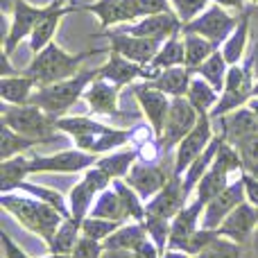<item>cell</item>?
<instances>
[{
  "label": "cell",
  "instance_id": "obj_1",
  "mask_svg": "<svg viewBox=\"0 0 258 258\" xmlns=\"http://www.w3.org/2000/svg\"><path fill=\"white\" fill-rule=\"evenodd\" d=\"M100 52H109V48L104 50H91V52H80V54H71L57 43H48L41 52H36V57L30 61V66L25 68V75L30 80H34L36 89L43 86L57 84V82L71 80L80 73V63L84 59L93 57Z\"/></svg>",
  "mask_w": 258,
  "mask_h": 258
},
{
  "label": "cell",
  "instance_id": "obj_2",
  "mask_svg": "<svg viewBox=\"0 0 258 258\" xmlns=\"http://www.w3.org/2000/svg\"><path fill=\"white\" fill-rule=\"evenodd\" d=\"M0 206L9 215H14L16 222H21L27 231L36 233L45 242L52 240L57 229L66 220L57 209H52L50 204H45V202L36 200L32 195L23 197V195H12V192H3L0 195Z\"/></svg>",
  "mask_w": 258,
  "mask_h": 258
},
{
  "label": "cell",
  "instance_id": "obj_3",
  "mask_svg": "<svg viewBox=\"0 0 258 258\" xmlns=\"http://www.w3.org/2000/svg\"><path fill=\"white\" fill-rule=\"evenodd\" d=\"M98 77H100V68L80 71L75 77H71V80H63V82H57V84L36 89L30 98V104L41 107L52 118H61L63 113L86 93V89H89Z\"/></svg>",
  "mask_w": 258,
  "mask_h": 258
},
{
  "label": "cell",
  "instance_id": "obj_4",
  "mask_svg": "<svg viewBox=\"0 0 258 258\" xmlns=\"http://www.w3.org/2000/svg\"><path fill=\"white\" fill-rule=\"evenodd\" d=\"M3 125L12 127L16 134L36 138L41 143H54V118L48 116L36 104H3Z\"/></svg>",
  "mask_w": 258,
  "mask_h": 258
},
{
  "label": "cell",
  "instance_id": "obj_5",
  "mask_svg": "<svg viewBox=\"0 0 258 258\" xmlns=\"http://www.w3.org/2000/svg\"><path fill=\"white\" fill-rule=\"evenodd\" d=\"M254 98V80H251V66H231L227 75V84L224 91L220 93L218 104L213 107V111L209 113L211 120L227 116V113L236 111V109L245 107L249 100Z\"/></svg>",
  "mask_w": 258,
  "mask_h": 258
},
{
  "label": "cell",
  "instance_id": "obj_6",
  "mask_svg": "<svg viewBox=\"0 0 258 258\" xmlns=\"http://www.w3.org/2000/svg\"><path fill=\"white\" fill-rule=\"evenodd\" d=\"M197 122H200V111L190 104V100L172 98V104H170L168 118H165V125H163V134L156 138L161 150L168 152L172 147H177L195 129Z\"/></svg>",
  "mask_w": 258,
  "mask_h": 258
},
{
  "label": "cell",
  "instance_id": "obj_7",
  "mask_svg": "<svg viewBox=\"0 0 258 258\" xmlns=\"http://www.w3.org/2000/svg\"><path fill=\"white\" fill-rule=\"evenodd\" d=\"M238 21H240V18L231 16V14L227 12V7L213 3L197 18H192L190 23H186V25L181 27V32H192V34H200V36H204V39L213 41L215 45H220L231 36V32L236 30V25H238Z\"/></svg>",
  "mask_w": 258,
  "mask_h": 258
},
{
  "label": "cell",
  "instance_id": "obj_8",
  "mask_svg": "<svg viewBox=\"0 0 258 258\" xmlns=\"http://www.w3.org/2000/svg\"><path fill=\"white\" fill-rule=\"evenodd\" d=\"M109 183H111V179H109L100 168H95L93 165V168L86 170L84 177H82V181L75 183L73 190L68 192V209H71V218L84 222V220L89 218L91 209H93V206H91L93 204V200L102 190H107Z\"/></svg>",
  "mask_w": 258,
  "mask_h": 258
},
{
  "label": "cell",
  "instance_id": "obj_9",
  "mask_svg": "<svg viewBox=\"0 0 258 258\" xmlns=\"http://www.w3.org/2000/svg\"><path fill=\"white\" fill-rule=\"evenodd\" d=\"M100 156L91 154L86 150H61L57 154H43V156H32L30 170L34 172H84V170L93 168L98 163Z\"/></svg>",
  "mask_w": 258,
  "mask_h": 258
},
{
  "label": "cell",
  "instance_id": "obj_10",
  "mask_svg": "<svg viewBox=\"0 0 258 258\" xmlns=\"http://www.w3.org/2000/svg\"><path fill=\"white\" fill-rule=\"evenodd\" d=\"M102 36L109 39V52H118L122 54L129 61L143 63L150 66L154 61L156 52L161 50V41L154 39H145V36H136V34H127V32H109L104 30Z\"/></svg>",
  "mask_w": 258,
  "mask_h": 258
},
{
  "label": "cell",
  "instance_id": "obj_11",
  "mask_svg": "<svg viewBox=\"0 0 258 258\" xmlns=\"http://www.w3.org/2000/svg\"><path fill=\"white\" fill-rule=\"evenodd\" d=\"M211 122L213 120H211L209 113H202L195 129L177 145V152H174V159H172L174 174H177V177H183L186 170L190 168L192 161H195L197 156L209 147V143L213 141V127H211Z\"/></svg>",
  "mask_w": 258,
  "mask_h": 258
},
{
  "label": "cell",
  "instance_id": "obj_12",
  "mask_svg": "<svg viewBox=\"0 0 258 258\" xmlns=\"http://www.w3.org/2000/svg\"><path fill=\"white\" fill-rule=\"evenodd\" d=\"M172 177H174V165L168 168V165L145 161V163H136L132 170H129L125 181L143 197V202H150L156 192L163 190L165 183H168Z\"/></svg>",
  "mask_w": 258,
  "mask_h": 258
},
{
  "label": "cell",
  "instance_id": "obj_13",
  "mask_svg": "<svg viewBox=\"0 0 258 258\" xmlns=\"http://www.w3.org/2000/svg\"><path fill=\"white\" fill-rule=\"evenodd\" d=\"M45 12H48V5H45V7H34V5H30L27 0H16L14 12H12L14 14L12 27H9L7 36H5V48H3L5 57H9V54L18 48V43H21L23 39H30L32 30H34L36 23L45 16Z\"/></svg>",
  "mask_w": 258,
  "mask_h": 258
},
{
  "label": "cell",
  "instance_id": "obj_14",
  "mask_svg": "<svg viewBox=\"0 0 258 258\" xmlns=\"http://www.w3.org/2000/svg\"><path fill=\"white\" fill-rule=\"evenodd\" d=\"M159 68L150 66H143V63H136V61H129L122 54L118 52H109V61L100 68V77L116 86H127L136 80H145V82H152L156 75H159Z\"/></svg>",
  "mask_w": 258,
  "mask_h": 258
},
{
  "label": "cell",
  "instance_id": "obj_15",
  "mask_svg": "<svg viewBox=\"0 0 258 258\" xmlns=\"http://www.w3.org/2000/svg\"><path fill=\"white\" fill-rule=\"evenodd\" d=\"M245 200H247L245 181H242V177H238L236 181L229 183L215 200H211L209 204H206L204 215H202V227L204 229H220V224L227 220V215L231 213L233 209H238Z\"/></svg>",
  "mask_w": 258,
  "mask_h": 258
},
{
  "label": "cell",
  "instance_id": "obj_16",
  "mask_svg": "<svg viewBox=\"0 0 258 258\" xmlns=\"http://www.w3.org/2000/svg\"><path fill=\"white\" fill-rule=\"evenodd\" d=\"M258 229V206L251 202H242L238 209H233L227 215L222 224H220V236L229 238V240L238 242V245H247L249 240H254V233Z\"/></svg>",
  "mask_w": 258,
  "mask_h": 258
},
{
  "label": "cell",
  "instance_id": "obj_17",
  "mask_svg": "<svg viewBox=\"0 0 258 258\" xmlns=\"http://www.w3.org/2000/svg\"><path fill=\"white\" fill-rule=\"evenodd\" d=\"M134 93H136V100H138V104H141L143 113H145L147 122H150L152 132H154V138H159L161 134H163V125H165V118H168L172 98L165 95L163 91L150 86L147 82L134 86Z\"/></svg>",
  "mask_w": 258,
  "mask_h": 258
},
{
  "label": "cell",
  "instance_id": "obj_18",
  "mask_svg": "<svg viewBox=\"0 0 258 258\" xmlns=\"http://www.w3.org/2000/svg\"><path fill=\"white\" fill-rule=\"evenodd\" d=\"M188 195L183 190V177L174 174L165 188L161 192H156L150 202H145V213L154 215V218H163V220H172L179 211L186 206Z\"/></svg>",
  "mask_w": 258,
  "mask_h": 258
},
{
  "label": "cell",
  "instance_id": "obj_19",
  "mask_svg": "<svg viewBox=\"0 0 258 258\" xmlns=\"http://www.w3.org/2000/svg\"><path fill=\"white\" fill-rule=\"evenodd\" d=\"M183 27V23L179 21V16L174 12H163V14H154V16H143L134 23L132 27H122L116 32H127V34H136V36H145V39H154L163 43L165 39L179 34Z\"/></svg>",
  "mask_w": 258,
  "mask_h": 258
},
{
  "label": "cell",
  "instance_id": "obj_20",
  "mask_svg": "<svg viewBox=\"0 0 258 258\" xmlns=\"http://www.w3.org/2000/svg\"><path fill=\"white\" fill-rule=\"evenodd\" d=\"M54 127H57V132H63V134H68V136H73L77 147L86 150V152H91V147L98 141V136H102V134H107L109 129H111L109 125H104V122L86 118V116L54 118Z\"/></svg>",
  "mask_w": 258,
  "mask_h": 258
},
{
  "label": "cell",
  "instance_id": "obj_21",
  "mask_svg": "<svg viewBox=\"0 0 258 258\" xmlns=\"http://www.w3.org/2000/svg\"><path fill=\"white\" fill-rule=\"evenodd\" d=\"M206 204L195 200L192 204L183 206L172 220H170V247L168 249H183L188 238L202 227V215Z\"/></svg>",
  "mask_w": 258,
  "mask_h": 258
},
{
  "label": "cell",
  "instance_id": "obj_22",
  "mask_svg": "<svg viewBox=\"0 0 258 258\" xmlns=\"http://www.w3.org/2000/svg\"><path fill=\"white\" fill-rule=\"evenodd\" d=\"M220 127H222L224 141L231 143V145H238V143L258 134V116L245 104V107L220 118Z\"/></svg>",
  "mask_w": 258,
  "mask_h": 258
},
{
  "label": "cell",
  "instance_id": "obj_23",
  "mask_svg": "<svg viewBox=\"0 0 258 258\" xmlns=\"http://www.w3.org/2000/svg\"><path fill=\"white\" fill-rule=\"evenodd\" d=\"M84 9H89L91 14L100 18V25L102 27H111L118 23H136L138 12L134 9L132 0H98L93 5H84Z\"/></svg>",
  "mask_w": 258,
  "mask_h": 258
},
{
  "label": "cell",
  "instance_id": "obj_24",
  "mask_svg": "<svg viewBox=\"0 0 258 258\" xmlns=\"http://www.w3.org/2000/svg\"><path fill=\"white\" fill-rule=\"evenodd\" d=\"M118 89H120V86L98 77L84 93L91 111L100 113V116H116L118 113Z\"/></svg>",
  "mask_w": 258,
  "mask_h": 258
},
{
  "label": "cell",
  "instance_id": "obj_25",
  "mask_svg": "<svg viewBox=\"0 0 258 258\" xmlns=\"http://www.w3.org/2000/svg\"><path fill=\"white\" fill-rule=\"evenodd\" d=\"M192 73L195 71H190V68H186V66L165 68V71H161L159 75L152 82H147V84L163 91L170 98H186L188 89H190V82H192Z\"/></svg>",
  "mask_w": 258,
  "mask_h": 258
},
{
  "label": "cell",
  "instance_id": "obj_26",
  "mask_svg": "<svg viewBox=\"0 0 258 258\" xmlns=\"http://www.w3.org/2000/svg\"><path fill=\"white\" fill-rule=\"evenodd\" d=\"M222 143H224V136H222V134H220V136H213V141L209 143V147H206V150L202 152V154L190 163V168H188L186 174H183V190H186V195L195 192V188H197V183H200V179L204 177V174L209 172V168L213 165V161H215V156H218V152H220V147H222Z\"/></svg>",
  "mask_w": 258,
  "mask_h": 258
},
{
  "label": "cell",
  "instance_id": "obj_27",
  "mask_svg": "<svg viewBox=\"0 0 258 258\" xmlns=\"http://www.w3.org/2000/svg\"><path fill=\"white\" fill-rule=\"evenodd\" d=\"M249 16H251V12L245 9V12L240 14V21H238L236 30L231 32V36H229L222 45V54L229 61V66H238L247 52V41H249Z\"/></svg>",
  "mask_w": 258,
  "mask_h": 258
},
{
  "label": "cell",
  "instance_id": "obj_28",
  "mask_svg": "<svg viewBox=\"0 0 258 258\" xmlns=\"http://www.w3.org/2000/svg\"><path fill=\"white\" fill-rule=\"evenodd\" d=\"M34 89V80H30L25 73L7 75L0 80V95H3L5 104H30Z\"/></svg>",
  "mask_w": 258,
  "mask_h": 258
},
{
  "label": "cell",
  "instance_id": "obj_29",
  "mask_svg": "<svg viewBox=\"0 0 258 258\" xmlns=\"http://www.w3.org/2000/svg\"><path fill=\"white\" fill-rule=\"evenodd\" d=\"M138 156H141V152L134 150V147H127V150L118 152V154L100 156L98 163H95V168H100L109 179H111V181H116V179H125L127 177L129 170L136 165Z\"/></svg>",
  "mask_w": 258,
  "mask_h": 258
},
{
  "label": "cell",
  "instance_id": "obj_30",
  "mask_svg": "<svg viewBox=\"0 0 258 258\" xmlns=\"http://www.w3.org/2000/svg\"><path fill=\"white\" fill-rule=\"evenodd\" d=\"M147 238V231H145V224L143 222H125L102 242L104 249H127V251H134L143 240Z\"/></svg>",
  "mask_w": 258,
  "mask_h": 258
},
{
  "label": "cell",
  "instance_id": "obj_31",
  "mask_svg": "<svg viewBox=\"0 0 258 258\" xmlns=\"http://www.w3.org/2000/svg\"><path fill=\"white\" fill-rule=\"evenodd\" d=\"M27 174H32L30 170V159H25L23 154L14 156V159H5L0 163V190L3 192H12L18 190Z\"/></svg>",
  "mask_w": 258,
  "mask_h": 258
},
{
  "label": "cell",
  "instance_id": "obj_32",
  "mask_svg": "<svg viewBox=\"0 0 258 258\" xmlns=\"http://www.w3.org/2000/svg\"><path fill=\"white\" fill-rule=\"evenodd\" d=\"M186 63V43H183L181 32L170 39L163 41L161 50L156 52L152 66L159 68V71H165V68H174V66H183Z\"/></svg>",
  "mask_w": 258,
  "mask_h": 258
},
{
  "label": "cell",
  "instance_id": "obj_33",
  "mask_svg": "<svg viewBox=\"0 0 258 258\" xmlns=\"http://www.w3.org/2000/svg\"><path fill=\"white\" fill-rule=\"evenodd\" d=\"M181 34H183V43H186V63L183 66L190 68V71H197L218 50V45L200 34H192V32H181Z\"/></svg>",
  "mask_w": 258,
  "mask_h": 258
},
{
  "label": "cell",
  "instance_id": "obj_34",
  "mask_svg": "<svg viewBox=\"0 0 258 258\" xmlns=\"http://www.w3.org/2000/svg\"><path fill=\"white\" fill-rule=\"evenodd\" d=\"M80 238H82V222L75 218H66L61 222V227L57 229L54 238L48 242V247L52 254H68L71 256V251L75 249Z\"/></svg>",
  "mask_w": 258,
  "mask_h": 258
},
{
  "label": "cell",
  "instance_id": "obj_35",
  "mask_svg": "<svg viewBox=\"0 0 258 258\" xmlns=\"http://www.w3.org/2000/svg\"><path fill=\"white\" fill-rule=\"evenodd\" d=\"M89 215H93V218H104V220H116V222H127V213H125V209H122V202L113 186L100 192Z\"/></svg>",
  "mask_w": 258,
  "mask_h": 258
},
{
  "label": "cell",
  "instance_id": "obj_36",
  "mask_svg": "<svg viewBox=\"0 0 258 258\" xmlns=\"http://www.w3.org/2000/svg\"><path fill=\"white\" fill-rule=\"evenodd\" d=\"M34 145H41V141L30 136L16 134L12 127L0 125V159H14L18 154H25L27 150H32Z\"/></svg>",
  "mask_w": 258,
  "mask_h": 258
},
{
  "label": "cell",
  "instance_id": "obj_37",
  "mask_svg": "<svg viewBox=\"0 0 258 258\" xmlns=\"http://www.w3.org/2000/svg\"><path fill=\"white\" fill-rule=\"evenodd\" d=\"M229 61L224 59V54L222 52H218L215 50L213 54H211L209 59H206L204 63H202L200 68H197V75L200 77H204L206 82H209L211 86H213L218 93H222L224 91V84H227V75H229Z\"/></svg>",
  "mask_w": 258,
  "mask_h": 258
},
{
  "label": "cell",
  "instance_id": "obj_38",
  "mask_svg": "<svg viewBox=\"0 0 258 258\" xmlns=\"http://www.w3.org/2000/svg\"><path fill=\"white\" fill-rule=\"evenodd\" d=\"M186 98L190 100V104L200 111V116H202V113L213 111V107L220 100V93L204 80V77H195V80L190 82V89H188Z\"/></svg>",
  "mask_w": 258,
  "mask_h": 258
},
{
  "label": "cell",
  "instance_id": "obj_39",
  "mask_svg": "<svg viewBox=\"0 0 258 258\" xmlns=\"http://www.w3.org/2000/svg\"><path fill=\"white\" fill-rule=\"evenodd\" d=\"M111 186L116 188L118 197H120L122 209H125V213H127V220H134V222H145L147 213H145L143 197L138 195L132 186H129L125 179H116V181H111Z\"/></svg>",
  "mask_w": 258,
  "mask_h": 258
},
{
  "label": "cell",
  "instance_id": "obj_40",
  "mask_svg": "<svg viewBox=\"0 0 258 258\" xmlns=\"http://www.w3.org/2000/svg\"><path fill=\"white\" fill-rule=\"evenodd\" d=\"M18 190H25L27 195L36 197V200L45 202L50 204L52 209H57L63 218H71V209H68V202L63 200V195L59 190H52V188H45V186H39V183H30V181H23L18 186Z\"/></svg>",
  "mask_w": 258,
  "mask_h": 258
},
{
  "label": "cell",
  "instance_id": "obj_41",
  "mask_svg": "<svg viewBox=\"0 0 258 258\" xmlns=\"http://www.w3.org/2000/svg\"><path fill=\"white\" fill-rule=\"evenodd\" d=\"M120 224H125V222H116V220H104V218H93V215H89V218L82 222V236H89V238H93V240L104 242Z\"/></svg>",
  "mask_w": 258,
  "mask_h": 258
},
{
  "label": "cell",
  "instance_id": "obj_42",
  "mask_svg": "<svg viewBox=\"0 0 258 258\" xmlns=\"http://www.w3.org/2000/svg\"><path fill=\"white\" fill-rule=\"evenodd\" d=\"M240 247L242 245H238V242L220 236L218 240H213L204 251H200V254L192 256V258H245Z\"/></svg>",
  "mask_w": 258,
  "mask_h": 258
},
{
  "label": "cell",
  "instance_id": "obj_43",
  "mask_svg": "<svg viewBox=\"0 0 258 258\" xmlns=\"http://www.w3.org/2000/svg\"><path fill=\"white\" fill-rule=\"evenodd\" d=\"M145 231L147 236L154 240V245L163 251H168L170 247V220H163V218H154V215H147L145 218Z\"/></svg>",
  "mask_w": 258,
  "mask_h": 258
},
{
  "label": "cell",
  "instance_id": "obj_44",
  "mask_svg": "<svg viewBox=\"0 0 258 258\" xmlns=\"http://www.w3.org/2000/svg\"><path fill=\"white\" fill-rule=\"evenodd\" d=\"M218 238H220L218 229H204V227H200L190 238H188V242L183 245V249H179V251H186V254H190V256H197L200 251H204L213 240H218Z\"/></svg>",
  "mask_w": 258,
  "mask_h": 258
},
{
  "label": "cell",
  "instance_id": "obj_45",
  "mask_svg": "<svg viewBox=\"0 0 258 258\" xmlns=\"http://www.w3.org/2000/svg\"><path fill=\"white\" fill-rule=\"evenodd\" d=\"M174 7V14L179 16V21L186 25L192 18H197L206 7H209L211 0H170Z\"/></svg>",
  "mask_w": 258,
  "mask_h": 258
},
{
  "label": "cell",
  "instance_id": "obj_46",
  "mask_svg": "<svg viewBox=\"0 0 258 258\" xmlns=\"http://www.w3.org/2000/svg\"><path fill=\"white\" fill-rule=\"evenodd\" d=\"M104 254V245L100 240H93L89 236H82L77 240L75 249L71 251V258H102Z\"/></svg>",
  "mask_w": 258,
  "mask_h": 258
},
{
  "label": "cell",
  "instance_id": "obj_47",
  "mask_svg": "<svg viewBox=\"0 0 258 258\" xmlns=\"http://www.w3.org/2000/svg\"><path fill=\"white\" fill-rule=\"evenodd\" d=\"M238 150V154H240L242 159V170L251 168L254 163H258V134L251 138H247V141L238 143V145H233Z\"/></svg>",
  "mask_w": 258,
  "mask_h": 258
},
{
  "label": "cell",
  "instance_id": "obj_48",
  "mask_svg": "<svg viewBox=\"0 0 258 258\" xmlns=\"http://www.w3.org/2000/svg\"><path fill=\"white\" fill-rule=\"evenodd\" d=\"M134 9L138 12V16H154V14H163L170 12L172 3L170 0H132Z\"/></svg>",
  "mask_w": 258,
  "mask_h": 258
},
{
  "label": "cell",
  "instance_id": "obj_49",
  "mask_svg": "<svg viewBox=\"0 0 258 258\" xmlns=\"http://www.w3.org/2000/svg\"><path fill=\"white\" fill-rule=\"evenodd\" d=\"M134 254H136V258H161L163 256L161 254V249L154 245V240H152L150 236H147L145 240L136 247V249H134Z\"/></svg>",
  "mask_w": 258,
  "mask_h": 258
},
{
  "label": "cell",
  "instance_id": "obj_50",
  "mask_svg": "<svg viewBox=\"0 0 258 258\" xmlns=\"http://www.w3.org/2000/svg\"><path fill=\"white\" fill-rule=\"evenodd\" d=\"M0 238H3V249H5V258H30L25 254V251L21 249V247L16 245V242L9 238V233L7 231H3L0 233Z\"/></svg>",
  "mask_w": 258,
  "mask_h": 258
},
{
  "label": "cell",
  "instance_id": "obj_51",
  "mask_svg": "<svg viewBox=\"0 0 258 258\" xmlns=\"http://www.w3.org/2000/svg\"><path fill=\"white\" fill-rule=\"evenodd\" d=\"M242 181H245V192H247V202H251L254 206H258V179L251 177L249 172L240 174Z\"/></svg>",
  "mask_w": 258,
  "mask_h": 258
},
{
  "label": "cell",
  "instance_id": "obj_52",
  "mask_svg": "<svg viewBox=\"0 0 258 258\" xmlns=\"http://www.w3.org/2000/svg\"><path fill=\"white\" fill-rule=\"evenodd\" d=\"M215 5H222L227 9H236V12H245V0H213Z\"/></svg>",
  "mask_w": 258,
  "mask_h": 258
},
{
  "label": "cell",
  "instance_id": "obj_53",
  "mask_svg": "<svg viewBox=\"0 0 258 258\" xmlns=\"http://www.w3.org/2000/svg\"><path fill=\"white\" fill-rule=\"evenodd\" d=\"M102 258H136V254L127 249H104Z\"/></svg>",
  "mask_w": 258,
  "mask_h": 258
},
{
  "label": "cell",
  "instance_id": "obj_54",
  "mask_svg": "<svg viewBox=\"0 0 258 258\" xmlns=\"http://www.w3.org/2000/svg\"><path fill=\"white\" fill-rule=\"evenodd\" d=\"M161 258H192V256L186 254V251H179V249H168V251H163Z\"/></svg>",
  "mask_w": 258,
  "mask_h": 258
},
{
  "label": "cell",
  "instance_id": "obj_55",
  "mask_svg": "<svg viewBox=\"0 0 258 258\" xmlns=\"http://www.w3.org/2000/svg\"><path fill=\"white\" fill-rule=\"evenodd\" d=\"M256 48H254V54H251V61H249V66H251V71H254V63H258V32H256Z\"/></svg>",
  "mask_w": 258,
  "mask_h": 258
},
{
  "label": "cell",
  "instance_id": "obj_56",
  "mask_svg": "<svg viewBox=\"0 0 258 258\" xmlns=\"http://www.w3.org/2000/svg\"><path fill=\"white\" fill-rule=\"evenodd\" d=\"M247 107H249V109H251V111H254V113H256V116H258V98H251V100H249V102H247Z\"/></svg>",
  "mask_w": 258,
  "mask_h": 258
},
{
  "label": "cell",
  "instance_id": "obj_57",
  "mask_svg": "<svg viewBox=\"0 0 258 258\" xmlns=\"http://www.w3.org/2000/svg\"><path fill=\"white\" fill-rule=\"evenodd\" d=\"M242 172H249L251 177H256V179H258V163H254L251 168H247V170H242Z\"/></svg>",
  "mask_w": 258,
  "mask_h": 258
},
{
  "label": "cell",
  "instance_id": "obj_58",
  "mask_svg": "<svg viewBox=\"0 0 258 258\" xmlns=\"http://www.w3.org/2000/svg\"><path fill=\"white\" fill-rule=\"evenodd\" d=\"M41 258H71L68 254H52V251H50L48 256H41Z\"/></svg>",
  "mask_w": 258,
  "mask_h": 258
},
{
  "label": "cell",
  "instance_id": "obj_59",
  "mask_svg": "<svg viewBox=\"0 0 258 258\" xmlns=\"http://www.w3.org/2000/svg\"><path fill=\"white\" fill-rule=\"evenodd\" d=\"M254 98H258V80H256V84H254Z\"/></svg>",
  "mask_w": 258,
  "mask_h": 258
},
{
  "label": "cell",
  "instance_id": "obj_60",
  "mask_svg": "<svg viewBox=\"0 0 258 258\" xmlns=\"http://www.w3.org/2000/svg\"><path fill=\"white\" fill-rule=\"evenodd\" d=\"M59 5H71V0H57Z\"/></svg>",
  "mask_w": 258,
  "mask_h": 258
}]
</instances>
